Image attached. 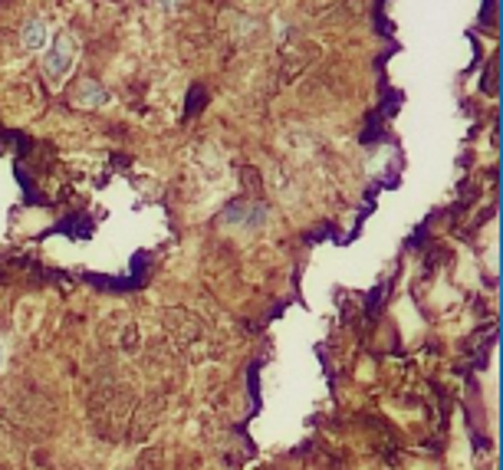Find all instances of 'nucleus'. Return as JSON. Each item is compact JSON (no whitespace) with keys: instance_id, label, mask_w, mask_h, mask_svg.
I'll use <instances>...</instances> for the list:
<instances>
[{"instance_id":"nucleus-1","label":"nucleus","mask_w":503,"mask_h":470,"mask_svg":"<svg viewBox=\"0 0 503 470\" xmlns=\"http://www.w3.org/2000/svg\"><path fill=\"white\" fill-rule=\"evenodd\" d=\"M69 60H73V50H69V40L63 36V40H56V50H50V60H46V69H50L53 76H60V73H66Z\"/></svg>"},{"instance_id":"nucleus-2","label":"nucleus","mask_w":503,"mask_h":470,"mask_svg":"<svg viewBox=\"0 0 503 470\" xmlns=\"http://www.w3.org/2000/svg\"><path fill=\"white\" fill-rule=\"evenodd\" d=\"M56 231H66L69 237H89V234H93V221H89V217H85V214H73V217H66V221L63 224H56Z\"/></svg>"},{"instance_id":"nucleus-3","label":"nucleus","mask_w":503,"mask_h":470,"mask_svg":"<svg viewBox=\"0 0 503 470\" xmlns=\"http://www.w3.org/2000/svg\"><path fill=\"white\" fill-rule=\"evenodd\" d=\"M24 43L30 46V50H36V46L43 43V26L40 24H30V30L24 33Z\"/></svg>"},{"instance_id":"nucleus-4","label":"nucleus","mask_w":503,"mask_h":470,"mask_svg":"<svg viewBox=\"0 0 503 470\" xmlns=\"http://www.w3.org/2000/svg\"><path fill=\"white\" fill-rule=\"evenodd\" d=\"M83 95H85V99H89V103H93V105L105 103V93H103V89H95V85H85V89H83Z\"/></svg>"},{"instance_id":"nucleus-5","label":"nucleus","mask_w":503,"mask_h":470,"mask_svg":"<svg viewBox=\"0 0 503 470\" xmlns=\"http://www.w3.org/2000/svg\"><path fill=\"white\" fill-rule=\"evenodd\" d=\"M201 95H204V89H201V85H195V89H191V103H188V115H195L197 109H201Z\"/></svg>"}]
</instances>
